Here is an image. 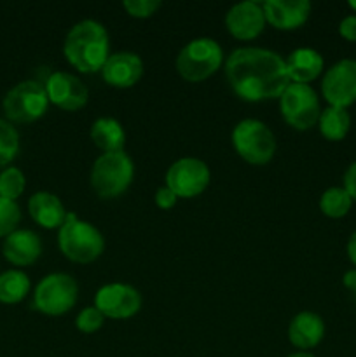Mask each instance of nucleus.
<instances>
[{"label":"nucleus","instance_id":"nucleus-25","mask_svg":"<svg viewBox=\"0 0 356 357\" xmlns=\"http://www.w3.org/2000/svg\"><path fill=\"white\" fill-rule=\"evenodd\" d=\"M20 152V135L10 122L0 119V167L13 162Z\"/></svg>","mask_w":356,"mask_h":357},{"label":"nucleus","instance_id":"nucleus-19","mask_svg":"<svg viewBox=\"0 0 356 357\" xmlns=\"http://www.w3.org/2000/svg\"><path fill=\"white\" fill-rule=\"evenodd\" d=\"M30 216L44 229H59L66 220V209L63 202L51 192H37L28 201Z\"/></svg>","mask_w":356,"mask_h":357},{"label":"nucleus","instance_id":"nucleus-29","mask_svg":"<svg viewBox=\"0 0 356 357\" xmlns=\"http://www.w3.org/2000/svg\"><path fill=\"white\" fill-rule=\"evenodd\" d=\"M122 7L133 17H150L161 7L159 0H124Z\"/></svg>","mask_w":356,"mask_h":357},{"label":"nucleus","instance_id":"nucleus-14","mask_svg":"<svg viewBox=\"0 0 356 357\" xmlns=\"http://www.w3.org/2000/svg\"><path fill=\"white\" fill-rule=\"evenodd\" d=\"M225 26L234 38L253 40L264 31V7H262L260 2H255V0L236 3L227 13Z\"/></svg>","mask_w":356,"mask_h":357},{"label":"nucleus","instance_id":"nucleus-31","mask_svg":"<svg viewBox=\"0 0 356 357\" xmlns=\"http://www.w3.org/2000/svg\"><path fill=\"white\" fill-rule=\"evenodd\" d=\"M339 33L349 42H356V16H348L339 24Z\"/></svg>","mask_w":356,"mask_h":357},{"label":"nucleus","instance_id":"nucleus-36","mask_svg":"<svg viewBox=\"0 0 356 357\" xmlns=\"http://www.w3.org/2000/svg\"><path fill=\"white\" fill-rule=\"evenodd\" d=\"M348 6H349V7H351V9H353V10H356V0H351V2H349V3H348Z\"/></svg>","mask_w":356,"mask_h":357},{"label":"nucleus","instance_id":"nucleus-22","mask_svg":"<svg viewBox=\"0 0 356 357\" xmlns=\"http://www.w3.org/2000/svg\"><path fill=\"white\" fill-rule=\"evenodd\" d=\"M318 126H320V132L323 135V138H327L328 142H341L351 128V117L346 108L328 107L321 112Z\"/></svg>","mask_w":356,"mask_h":357},{"label":"nucleus","instance_id":"nucleus-26","mask_svg":"<svg viewBox=\"0 0 356 357\" xmlns=\"http://www.w3.org/2000/svg\"><path fill=\"white\" fill-rule=\"evenodd\" d=\"M24 174L21 173L17 167H7L2 174H0V197L9 199V201H16L24 190Z\"/></svg>","mask_w":356,"mask_h":357},{"label":"nucleus","instance_id":"nucleus-10","mask_svg":"<svg viewBox=\"0 0 356 357\" xmlns=\"http://www.w3.org/2000/svg\"><path fill=\"white\" fill-rule=\"evenodd\" d=\"M208 166H206V162L194 159V157L178 159L177 162L171 164L166 173V187L171 188L177 194V197H198L208 188Z\"/></svg>","mask_w":356,"mask_h":357},{"label":"nucleus","instance_id":"nucleus-18","mask_svg":"<svg viewBox=\"0 0 356 357\" xmlns=\"http://www.w3.org/2000/svg\"><path fill=\"white\" fill-rule=\"evenodd\" d=\"M325 337V323L318 314L314 312H300L292 319L288 326V340L293 347L313 349L323 340Z\"/></svg>","mask_w":356,"mask_h":357},{"label":"nucleus","instance_id":"nucleus-7","mask_svg":"<svg viewBox=\"0 0 356 357\" xmlns=\"http://www.w3.org/2000/svg\"><path fill=\"white\" fill-rule=\"evenodd\" d=\"M79 296V286L68 274H49L37 284L34 307L45 316H61L73 309Z\"/></svg>","mask_w":356,"mask_h":357},{"label":"nucleus","instance_id":"nucleus-33","mask_svg":"<svg viewBox=\"0 0 356 357\" xmlns=\"http://www.w3.org/2000/svg\"><path fill=\"white\" fill-rule=\"evenodd\" d=\"M344 286L353 293V295H355V298H356V271L346 272Z\"/></svg>","mask_w":356,"mask_h":357},{"label":"nucleus","instance_id":"nucleus-2","mask_svg":"<svg viewBox=\"0 0 356 357\" xmlns=\"http://www.w3.org/2000/svg\"><path fill=\"white\" fill-rule=\"evenodd\" d=\"M63 54L79 72H101L110 58V40L103 24L93 20L77 23L66 35Z\"/></svg>","mask_w":356,"mask_h":357},{"label":"nucleus","instance_id":"nucleus-32","mask_svg":"<svg viewBox=\"0 0 356 357\" xmlns=\"http://www.w3.org/2000/svg\"><path fill=\"white\" fill-rule=\"evenodd\" d=\"M344 190L348 192L349 197L356 201V162H353L348 167L344 174Z\"/></svg>","mask_w":356,"mask_h":357},{"label":"nucleus","instance_id":"nucleus-21","mask_svg":"<svg viewBox=\"0 0 356 357\" xmlns=\"http://www.w3.org/2000/svg\"><path fill=\"white\" fill-rule=\"evenodd\" d=\"M91 139L105 153L122 152L126 143V132L119 121L112 117H101L91 126Z\"/></svg>","mask_w":356,"mask_h":357},{"label":"nucleus","instance_id":"nucleus-1","mask_svg":"<svg viewBox=\"0 0 356 357\" xmlns=\"http://www.w3.org/2000/svg\"><path fill=\"white\" fill-rule=\"evenodd\" d=\"M225 75L234 93L244 101L274 100L290 86L285 59L262 47H239L230 52Z\"/></svg>","mask_w":356,"mask_h":357},{"label":"nucleus","instance_id":"nucleus-12","mask_svg":"<svg viewBox=\"0 0 356 357\" xmlns=\"http://www.w3.org/2000/svg\"><path fill=\"white\" fill-rule=\"evenodd\" d=\"M94 307L110 319H128L142 307V296L138 289L122 282H112L98 289Z\"/></svg>","mask_w":356,"mask_h":357},{"label":"nucleus","instance_id":"nucleus-30","mask_svg":"<svg viewBox=\"0 0 356 357\" xmlns=\"http://www.w3.org/2000/svg\"><path fill=\"white\" fill-rule=\"evenodd\" d=\"M177 201H178L177 194H175V192L171 190V188H168V187L157 188V192H156V204L159 206L161 209H171L175 204H177Z\"/></svg>","mask_w":356,"mask_h":357},{"label":"nucleus","instance_id":"nucleus-8","mask_svg":"<svg viewBox=\"0 0 356 357\" xmlns=\"http://www.w3.org/2000/svg\"><path fill=\"white\" fill-rule=\"evenodd\" d=\"M279 108L286 124L299 131L316 126L321 115L318 94L309 84H290L279 96Z\"/></svg>","mask_w":356,"mask_h":357},{"label":"nucleus","instance_id":"nucleus-15","mask_svg":"<svg viewBox=\"0 0 356 357\" xmlns=\"http://www.w3.org/2000/svg\"><path fill=\"white\" fill-rule=\"evenodd\" d=\"M103 80L112 87L126 89L133 87L143 75V61L135 52H115L110 54L101 68Z\"/></svg>","mask_w":356,"mask_h":357},{"label":"nucleus","instance_id":"nucleus-9","mask_svg":"<svg viewBox=\"0 0 356 357\" xmlns=\"http://www.w3.org/2000/svg\"><path fill=\"white\" fill-rule=\"evenodd\" d=\"M49 105L47 93L42 84L35 80H24L16 84L3 98V112L13 122H34L45 114Z\"/></svg>","mask_w":356,"mask_h":357},{"label":"nucleus","instance_id":"nucleus-28","mask_svg":"<svg viewBox=\"0 0 356 357\" xmlns=\"http://www.w3.org/2000/svg\"><path fill=\"white\" fill-rule=\"evenodd\" d=\"M105 316L96 309V307H86L84 310H80V314L77 316L75 326L77 330L82 331V333H94V331L100 330L103 326Z\"/></svg>","mask_w":356,"mask_h":357},{"label":"nucleus","instance_id":"nucleus-5","mask_svg":"<svg viewBox=\"0 0 356 357\" xmlns=\"http://www.w3.org/2000/svg\"><path fill=\"white\" fill-rule=\"evenodd\" d=\"M223 61V51L213 38L201 37L188 42L177 56V70L188 82L209 79Z\"/></svg>","mask_w":356,"mask_h":357},{"label":"nucleus","instance_id":"nucleus-16","mask_svg":"<svg viewBox=\"0 0 356 357\" xmlns=\"http://www.w3.org/2000/svg\"><path fill=\"white\" fill-rule=\"evenodd\" d=\"M262 7L265 21L278 30H295L306 23L311 14L307 0H267Z\"/></svg>","mask_w":356,"mask_h":357},{"label":"nucleus","instance_id":"nucleus-35","mask_svg":"<svg viewBox=\"0 0 356 357\" xmlns=\"http://www.w3.org/2000/svg\"><path fill=\"white\" fill-rule=\"evenodd\" d=\"M288 357H316V356L309 354V352H304V351H300V352H295V354H292V356H288Z\"/></svg>","mask_w":356,"mask_h":357},{"label":"nucleus","instance_id":"nucleus-20","mask_svg":"<svg viewBox=\"0 0 356 357\" xmlns=\"http://www.w3.org/2000/svg\"><path fill=\"white\" fill-rule=\"evenodd\" d=\"M286 73L293 84H309L323 72V58L318 51L309 47L295 49L286 59Z\"/></svg>","mask_w":356,"mask_h":357},{"label":"nucleus","instance_id":"nucleus-34","mask_svg":"<svg viewBox=\"0 0 356 357\" xmlns=\"http://www.w3.org/2000/svg\"><path fill=\"white\" fill-rule=\"evenodd\" d=\"M348 257L353 261V265H356V232H353V236L348 241Z\"/></svg>","mask_w":356,"mask_h":357},{"label":"nucleus","instance_id":"nucleus-11","mask_svg":"<svg viewBox=\"0 0 356 357\" xmlns=\"http://www.w3.org/2000/svg\"><path fill=\"white\" fill-rule=\"evenodd\" d=\"M321 93L330 107L348 108L356 101V61L341 59L323 77Z\"/></svg>","mask_w":356,"mask_h":357},{"label":"nucleus","instance_id":"nucleus-3","mask_svg":"<svg viewBox=\"0 0 356 357\" xmlns=\"http://www.w3.org/2000/svg\"><path fill=\"white\" fill-rule=\"evenodd\" d=\"M58 244L61 253L75 264H91L105 250L100 230L80 220L75 213H68L65 223L59 227Z\"/></svg>","mask_w":356,"mask_h":357},{"label":"nucleus","instance_id":"nucleus-6","mask_svg":"<svg viewBox=\"0 0 356 357\" xmlns=\"http://www.w3.org/2000/svg\"><path fill=\"white\" fill-rule=\"evenodd\" d=\"M232 145L241 159L253 166L267 164L276 153L274 135L264 122L255 119H244L234 128Z\"/></svg>","mask_w":356,"mask_h":357},{"label":"nucleus","instance_id":"nucleus-4","mask_svg":"<svg viewBox=\"0 0 356 357\" xmlns=\"http://www.w3.org/2000/svg\"><path fill=\"white\" fill-rule=\"evenodd\" d=\"M135 176V166L128 153H101L91 169V187L101 199H117L124 194Z\"/></svg>","mask_w":356,"mask_h":357},{"label":"nucleus","instance_id":"nucleus-23","mask_svg":"<svg viewBox=\"0 0 356 357\" xmlns=\"http://www.w3.org/2000/svg\"><path fill=\"white\" fill-rule=\"evenodd\" d=\"M30 291V279L21 271H7L0 275V302L17 303Z\"/></svg>","mask_w":356,"mask_h":357},{"label":"nucleus","instance_id":"nucleus-27","mask_svg":"<svg viewBox=\"0 0 356 357\" xmlns=\"http://www.w3.org/2000/svg\"><path fill=\"white\" fill-rule=\"evenodd\" d=\"M21 220L20 206L16 201L0 197V237H7L16 230Z\"/></svg>","mask_w":356,"mask_h":357},{"label":"nucleus","instance_id":"nucleus-13","mask_svg":"<svg viewBox=\"0 0 356 357\" xmlns=\"http://www.w3.org/2000/svg\"><path fill=\"white\" fill-rule=\"evenodd\" d=\"M45 93L51 103L66 112H77L86 107L89 100L87 87L75 75L66 72H54L45 82Z\"/></svg>","mask_w":356,"mask_h":357},{"label":"nucleus","instance_id":"nucleus-24","mask_svg":"<svg viewBox=\"0 0 356 357\" xmlns=\"http://www.w3.org/2000/svg\"><path fill=\"white\" fill-rule=\"evenodd\" d=\"M353 204V199L348 192L341 187H332L323 192L320 199V209L328 218H342L349 213Z\"/></svg>","mask_w":356,"mask_h":357},{"label":"nucleus","instance_id":"nucleus-17","mask_svg":"<svg viewBox=\"0 0 356 357\" xmlns=\"http://www.w3.org/2000/svg\"><path fill=\"white\" fill-rule=\"evenodd\" d=\"M3 257L17 267H28L35 264L42 253V243L31 230H14L3 241Z\"/></svg>","mask_w":356,"mask_h":357}]
</instances>
